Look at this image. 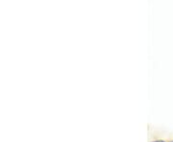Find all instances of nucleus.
<instances>
[{
	"mask_svg": "<svg viewBox=\"0 0 173 142\" xmlns=\"http://www.w3.org/2000/svg\"><path fill=\"white\" fill-rule=\"evenodd\" d=\"M172 142H173V141H172Z\"/></svg>",
	"mask_w": 173,
	"mask_h": 142,
	"instance_id": "2",
	"label": "nucleus"
},
{
	"mask_svg": "<svg viewBox=\"0 0 173 142\" xmlns=\"http://www.w3.org/2000/svg\"><path fill=\"white\" fill-rule=\"evenodd\" d=\"M156 142H162V141H156Z\"/></svg>",
	"mask_w": 173,
	"mask_h": 142,
	"instance_id": "1",
	"label": "nucleus"
}]
</instances>
